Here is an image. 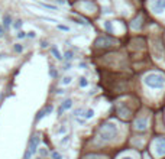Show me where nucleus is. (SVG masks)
Instances as JSON below:
<instances>
[{
    "label": "nucleus",
    "mask_w": 165,
    "mask_h": 159,
    "mask_svg": "<svg viewBox=\"0 0 165 159\" xmlns=\"http://www.w3.org/2000/svg\"><path fill=\"white\" fill-rule=\"evenodd\" d=\"M117 136V127L114 123H104L99 129V139L101 142H110Z\"/></svg>",
    "instance_id": "1"
},
{
    "label": "nucleus",
    "mask_w": 165,
    "mask_h": 159,
    "mask_svg": "<svg viewBox=\"0 0 165 159\" xmlns=\"http://www.w3.org/2000/svg\"><path fill=\"white\" fill-rule=\"evenodd\" d=\"M144 83L149 88H153V90H161L165 87V77L162 74L158 73H151V74H146L144 77Z\"/></svg>",
    "instance_id": "2"
},
{
    "label": "nucleus",
    "mask_w": 165,
    "mask_h": 159,
    "mask_svg": "<svg viewBox=\"0 0 165 159\" xmlns=\"http://www.w3.org/2000/svg\"><path fill=\"white\" fill-rule=\"evenodd\" d=\"M152 148L158 156H164L165 155V138H157L152 143Z\"/></svg>",
    "instance_id": "3"
},
{
    "label": "nucleus",
    "mask_w": 165,
    "mask_h": 159,
    "mask_svg": "<svg viewBox=\"0 0 165 159\" xmlns=\"http://www.w3.org/2000/svg\"><path fill=\"white\" fill-rule=\"evenodd\" d=\"M38 145H39V138H38V136H33L32 139H31V143H29V148H28V152L25 153V159H31V156L38 151Z\"/></svg>",
    "instance_id": "4"
},
{
    "label": "nucleus",
    "mask_w": 165,
    "mask_h": 159,
    "mask_svg": "<svg viewBox=\"0 0 165 159\" xmlns=\"http://www.w3.org/2000/svg\"><path fill=\"white\" fill-rule=\"evenodd\" d=\"M116 45V41L109 38V36H101L99 39L96 41V47L97 48H110Z\"/></svg>",
    "instance_id": "5"
},
{
    "label": "nucleus",
    "mask_w": 165,
    "mask_h": 159,
    "mask_svg": "<svg viewBox=\"0 0 165 159\" xmlns=\"http://www.w3.org/2000/svg\"><path fill=\"white\" fill-rule=\"evenodd\" d=\"M152 10L155 13H162L165 12V0H155L152 5Z\"/></svg>",
    "instance_id": "6"
},
{
    "label": "nucleus",
    "mask_w": 165,
    "mask_h": 159,
    "mask_svg": "<svg viewBox=\"0 0 165 159\" xmlns=\"http://www.w3.org/2000/svg\"><path fill=\"white\" fill-rule=\"evenodd\" d=\"M148 127V117H139L135 122V129L136 130H145Z\"/></svg>",
    "instance_id": "7"
},
{
    "label": "nucleus",
    "mask_w": 165,
    "mask_h": 159,
    "mask_svg": "<svg viewBox=\"0 0 165 159\" xmlns=\"http://www.w3.org/2000/svg\"><path fill=\"white\" fill-rule=\"evenodd\" d=\"M117 113H119V116L122 117V119H125V120H127V119H130V110L129 109H126L125 106H119L117 107Z\"/></svg>",
    "instance_id": "8"
},
{
    "label": "nucleus",
    "mask_w": 165,
    "mask_h": 159,
    "mask_svg": "<svg viewBox=\"0 0 165 159\" xmlns=\"http://www.w3.org/2000/svg\"><path fill=\"white\" fill-rule=\"evenodd\" d=\"M73 107V100H65L64 103H62V106L60 107V113H62V112H65V110H70Z\"/></svg>",
    "instance_id": "9"
},
{
    "label": "nucleus",
    "mask_w": 165,
    "mask_h": 159,
    "mask_svg": "<svg viewBox=\"0 0 165 159\" xmlns=\"http://www.w3.org/2000/svg\"><path fill=\"white\" fill-rule=\"evenodd\" d=\"M130 26L133 28V29H136V31H139L140 28H142V16H139V18H136V19L132 22V25Z\"/></svg>",
    "instance_id": "10"
},
{
    "label": "nucleus",
    "mask_w": 165,
    "mask_h": 159,
    "mask_svg": "<svg viewBox=\"0 0 165 159\" xmlns=\"http://www.w3.org/2000/svg\"><path fill=\"white\" fill-rule=\"evenodd\" d=\"M104 28H106V31H107L109 33H113V32H114L112 22H109V20H107V22H104Z\"/></svg>",
    "instance_id": "11"
},
{
    "label": "nucleus",
    "mask_w": 165,
    "mask_h": 159,
    "mask_svg": "<svg viewBox=\"0 0 165 159\" xmlns=\"http://www.w3.org/2000/svg\"><path fill=\"white\" fill-rule=\"evenodd\" d=\"M51 51H52V55L55 57V58H57V60H62V57H61V52L58 51V48L54 47L52 49H51Z\"/></svg>",
    "instance_id": "12"
},
{
    "label": "nucleus",
    "mask_w": 165,
    "mask_h": 159,
    "mask_svg": "<svg viewBox=\"0 0 165 159\" xmlns=\"http://www.w3.org/2000/svg\"><path fill=\"white\" fill-rule=\"evenodd\" d=\"M71 81H73V77H71V75H67V77H64V78H62V84H64V86H67V84H70Z\"/></svg>",
    "instance_id": "13"
},
{
    "label": "nucleus",
    "mask_w": 165,
    "mask_h": 159,
    "mask_svg": "<svg viewBox=\"0 0 165 159\" xmlns=\"http://www.w3.org/2000/svg\"><path fill=\"white\" fill-rule=\"evenodd\" d=\"M93 116H94V110H91V109L87 110V112L84 113V117H86V119H91Z\"/></svg>",
    "instance_id": "14"
},
{
    "label": "nucleus",
    "mask_w": 165,
    "mask_h": 159,
    "mask_svg": "<svg viewBox=\"0 0 165 159\" xmlns=\"http://www.w3.org/2000/svg\"><path fill=\"white\" fill-rule=\"evenodd\" d=\"M51 158H52V159H62V155H61L60 152H57V151H55V152L51 153Z\"/></svg>",
    "instance_id": "15"
},
{
    "label": "nucleus",
    "mask_w": 165,
    "mask_h": 159,
    "mask_svg": "<svg viewBox=\"0 0 165 159\" xmlns=\"http://www.w3.org/2000/svg\"><path fill=\"white\" fill-rule=\"evenodd\" d=\"M87 84H88L87 80L84 78V77H81V78H80V87H87Z\"/></svg>",
    "instance_id": "16"
},
{
    "label": "nucleus",
    "mask_w": 165,
    "mask_h": 159,
    "mask_svg": "<svg viewBox=\"0 0 165 159\" xmlns=\"http://www.w3.org/2000/svg\"><path fill=\"white\" fill-rule=\"evenodd\" d=\"M64 57H65V60H73V52H71V51H67V52L64 54Z\"/></svg>",
    "instance_id": "17"
},
{
    "label": "nucleus",
    "mask_w": 165,
    "mask_h": 159,
    "mask_svg": "<svg viewBox=\"0 0 165 159\" xmlns=\"http://www.w3.org/2000/svg\"><path fill=\"white\" fill-rule=\"evenodd\" d=\"M18 38H20V39H23V38H26V32H23V31H20V32L18 33Z\"/></svg>",
    "instance_id": "18"
},
{
    "label": "nucleus",
    "mask_w": 165,
    "mask_h": 159,
    "mask_svg": "<svg viewBox=\"0 0 165 159\" xmlns=\"http://www.w3.org/2000/svg\"><path fill=\"white\" fill-rule=\"evenodd\" d=\"M9 25H10V18L6 16V18H5V26H9Z\"/></svg>",
    "instance_id": "19"
},
{
    "label": "nucleus",
    "mask_w": 165,
    "mask_h": 159,
    "mask_svg": "<svg viewBox=\"0 0 165 159\" xmlns=\"http://www.w3.org/2000/svg\"><path fill=\"white\" fill-rule=\"evenodd\" d=\"M20 26H22V20H16V23H15V28H16V29H19Z\"/></svg>",
    "instance_id": "20"
},
{
    "label": "nucleus",
    "mask_w": 165,
    "mask_h": 159,
    "mask_svg": "<svg viewBox=\"0 0 165 159\" xmlns=\"http://www.w3.org/2000/svg\"><path fill=\"white\" fill-rule=\"evenodd\" d=\"M68 140H70V136H65L64 139L61 140V143H62V145H65V143H67V142H68Z\"/></svg>",
    "instance_id": "21"
},
{
    "label": "nucleus",
    "mask_w": 165,
    "mask_h": 159,
    "mask_svg": "<svg viewBox=\"0 0 165 159\" xmlns=\"http://www.w3.org/2000/svg\"><path fill=\"white\" fill-rule=\"evenodd\" d=\"M15 49H16L18 52H22V51H23V47H20V45H16V47H15Z\"/></svg>",
    "instance_id": "22"
},
{
    "label": "nucleus",
    "mask_w": 165,
    "mask_h": 159,
    "mask_svg": "<svg viewBox=\"0 0 165 159\" xmlns=\"http://www.w3.org/2000/svg\"><path fill=\"white\" fill-rule=\"evenodd\" d=\"M28 33H29V35H28L29 38H35V36H36V33L35 32H28Z\"/></svg>",
    "instance_id": "23"
},
{
    "label": "nucleus",
    "mask_w": 165,
    "mask_h": 159,
    "mask_svg": "<svg viewBox=\"0 0 165 159\" xmlns=\"http://www.w3.org/2000/svg\"><path fill=\"white\" fill-rule=\"evenodd\" d=\"M46 153H48V151H46L45 148H42V149H41V155H46Z\"/></svg>",
    "instance_id": "24"
},
{
    "label": "nucleus",
    "mask_w": 165,
    "mask_h": 159,
    "mask_svg": "<svg viewBox=\"0 0 165 159\" xmlns=\"http://www.w3.org/2000/svg\"><path fill=\"white\" fill-rule=\"evenodd\" d=\"M0 36H3V29H2V26H0Z\"/></svg>",
    "instance_id": "25"
},
{
    "label": "nucleus",
    "mask_w": 165,
    "mask_h": 159,
    "mask_svg": "<svg viewBox=\"0 0 165 159\" xmlns=\"http://www.w3.org/2000/svg\"><path fill=\"white\" fill-rule=\"evenodd\" d=\"M122 159H133L132 156H125V158H122Z\"/></svg>",
    "instance_id": "26"
},
{
    "label": "nucleus",
    "mask_w": 165,
    "mask_h": 159,
    "mask_svg": "<svg viewBox=\"0 0 165 159\" xmlns=\"http://www.w3.org/2000/svg\"><path fill=\"white\" fill-rule=\"evenodd\" d=\"M36 159H41V158H36Z\"/></svg>",
    "instance_id": "27"
}]
</instances>
